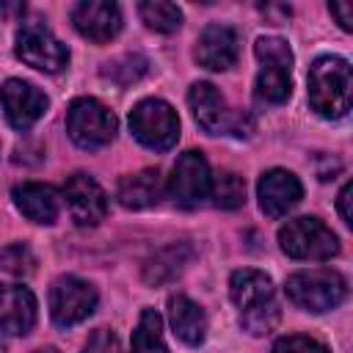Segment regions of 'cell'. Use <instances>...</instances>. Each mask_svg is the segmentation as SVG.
Here are the masks:
<instances>
[{
    "label": "cell",
    "mask_w": 353,
    "mask_h": 353,
    "mask_svg": "<svg viewBox=\"0 0 353 353\" xmlns=\"http://www.w3.org/2000/svg\"><path fill=\"white\" fill-rule=\"evenodd\" d=\"M353 74L339 55H320L309 66V105L323 119H342L350 110Z\"/></svg>",
    "instance_id": "cell-1"
},
{
    "label": "cell",
    "mask_w": 353,
    "mask_h": 353,
    "mask_svg": "<svg viewBox=\"0 0 353 353\" xmlns=\"http://www.w3.org/2000/svg\"><path fill=\"white\" fill-rule=\"evenodd\" d=\"M254 55L262 69L254 83V94L259 102L281 105L292 94V50L281 36H259L254 44Z\"/></svg>",
    "instance_id": "cell-2"
},
{
    "label": "cell",
    "mask_w": 353,
    "mask_h": 353,
    "mask_svg": "<svg viewBox=\"0 0 353 353\" xmlns=\"http://www.w3.org/2000/svg\"><path fill=\"white\" fill-rule=\"evenodd\" d=\"M287 298L303 309V312H331L336 309L347 295V281L342 273L331 268H314V270H298L284 284Z\"/></svg>",
    "instance_id": "cell-3"
},
{
    "label": "cell",
    "mask_w": 353,
    "mask_h": 353,
    "mask_svg": "<svg viewBox=\"0 0 353 353\" xmlns=\"http://www.w3.org/2000/svg\"><path fill=\"white\" fill-rule=\"evenodd\" d=\"M130 132L146 149L168 152L179 141V116L165 99L149 97L130 110Z\"/></svg>",
    "instance_id": "cell-4"
},
{
    "label": "cell",
    "mask_w": 353,
    "mask_h": 353,
    "mask_svg": "<svg viewBox=\"0 0 353 353\" xmlns=\"http://www.w3.org/2000/svg\"><path fill=\"white\" fill-rule=\"evenodd\" d=\"M279 245L290 259H331L339 254L336 234L314 215H301L279 229Z\"/></svg>",
    "instance_id": "cell-5"
},
{
    "label": "cell",
    "mask_w": 353,
    "mask_h": 353,
    "mask_svg": "<svg viewBox=\"0 0 353 353\" xmlns=\"http://www.w3.org/2000/svg\"><path fill=\"white\" fill-rule=\"evenodd\" d=\"M116 116L94 97H77L66 110V132L80 149H102L116 138Z\"/></svg>",
    "instance_id": "cell-6"
},
{
    "label": "cell",
    "mask_w": 353,
    "mask_h": 353,
    "mask_svg": "<svg viewBox=\"0 0 353 353\" xmlns=\"http://www.w3.org/2000/svg\"><path fill=\"white\" fill-rule=\"evenodd\" d=\"M188 105L193 110V119L196 124L210 132V135H223V132H232L237 138H245L251 135V121L245 116H234L229 108H226V99L221 97V91L212 85V83H193L190 91H188Z\"/></svg>",
    "instance_id": "cell-7"
},
{
    "label": "cell",
    "mask_w": 353,
    "mask_h": 353,
    "mask_svg": "<svg viewBox=\"0 0 353 353\" xmlns=\"http://www.w3.org/2000/svg\"><path fill=\"white\" fill-rule=\"evenodd\" d=\"M17 58L39 72L58 74L69 63V50L41 19H30L17 30Z\"/></svg>",
    "instance_id": "cell-8"
},
{
    "label": "cell",
    "mask_w": 353,
    "mask_h": 353,
    "mask_svg": "<svg viewBox=\"0 0 353 353\" xmlns=\"http://www.w3.org/2000/svg\"><path fill=\"white\" fill-rule=\"evenodd\" d=\"M97 301L99 295L88 281L77 276H61L50 287V317L61 328L77 325L97 309Z\"/></svg>",
    "instance_id": "cell-9"
},
{
    "label": "cell",
    "mask_w": 353,
    "mask_h": 353,
    "mask_svg": "<svg viewBox=\"0 0 353 353\" xmlns=\"http://www.w3.org/2000/svg\"><path fill=\"white\" fill-rule=\"evenodd\" d=\"M210 165L204 160L201 152L190 149L185 154H179L171 179H168V193L174 199V204H179L182 210H196L207 196H210Z\"/></svg>",
    "instance_id": "cell-10"
},
{
    "label": "cell",
    "mask_w": 353,
    "mask_h": 353,
    "mask_svg": "<svg viewBox=\"0 0 353 353\" xmlns=\"http://www.w3.org/2000/svg\"><path fill=\"white\" fill-rule=\"evenodd\" d=\"M0 105L6 113V121L14 130H30L50 108V99L44 91H39L33 83H25L19 77H11L0 85Z\"/></svg>",
    "instance_id": "cell-11"
},
{
    "label": "cell",
    "mask_w": 353,
    "mask_h": 353,
    "mask_svg": "<svg viewBox=\"0 0 353 353\" xmlns=\"http://www.w3.org/2000/svg\"><path fill=\"white\" fill-rule=\"evenodd\" d=\"M63 199H66V207L77 226H97L108 215V196H105L102 185L83 171H77L66 179Z\"/></svg>",
    "instance_id": "cell-12"
},
{
    "label": "cell",
    "mask_w": 353,
    "mask_h": 353,
    "mask_svg": "<svg viewBox=\"0 0 353 353\" xmlns=\"http://www.w3.org/2000/svg\"><path fill=\"white\" fill-rule=\"evenodd\" d=\"M72 25L83 39L105 44L121 30V8L110 0H83L72 8Z\"/></svg>",
    "instance_id": "cell-13"
},
{
    "label": "cell",
    "mask_w": 353,
    "mask_h": 353,
    "mask_svg": "<svg viewBox=\"0 0 353 353\" xmlns=\"http://www.w3.org/2000/svg\"><path fill=\"white\" fill-rule=\"evenodd\" d=\"M256 199H259V210L268 218H281L303 199V185L292 171L270 168L256 182Z\"/></svg>",
    "instance_id": "cell-14"
},
{
    "label": "cell",
    "mask_w": 353,
    "mask_h": 353,
    "mask_svg": "<svg viewBox=\"0 0 353 353\" xmlns=\"http://www.w3.org/2000/svg\"><path fill=\"white\" fill-rule=\"evenodd\" d=\"M240 55V36L232 25L212 22L196 41V61L210 72H226Z\"/></svg>",
    "instance_id": "cell-15"
},
{
    "label": "cell",
    "mask_w": 353,
    "mask_h": 353,
    "mask_svg": "<svg viewBox=\"0 0 353 353\" xmlns=\"http://www.w3.org/2000/svg\"><path fill=\"white\" fill-rule=\"evenodd\" d=\"M11 199L17 204V210L33 221V223H41V226H50L58 221V212H61V193L52 188V185H44V182H22L11 190Z\"/></svg>",
    "instance_id": "cell-16"
},
{
    "label": "cell",
    "mask_w": 353,
    "mask_h": 353,
    "mask_svg": "<svg viewBox=\"0 0 353 353\" xmlns=\"http://www.w3.org/2000/svg\"><path fill=\"white\" fill-rule=\"evenodd\" d=\"M36 325V298L22 284H0V331L28 334Z\"/></svg>",
    "instance_id": "cell-17"
},
{
    "label": "cell",
    "mask_w": 353,
    "mask_h": 353,
    "mask_svg": "<svg viewBox=\"0 0 353 353\" xmlns=\"http://www.w3.org/2000/svg\"><path fill=\"white\" fill-rule=\"evenodd\" d=\"M163 193H165V185H163V176L157 168H143L138 174H127V176H121V182L116 188V199L127 210H149L163 199Z\"/></svg>",
    "instance_id": "cell-18"
},
{
    "label": "cell",
    "mask_w": 353,
    "mask_h": 353,
    "mask_svg": "<svg viewBox=\"0 0 353 353\" xmlns=\"http://www.w3.org/2000/svg\"><path fill=\"white\" fill-rule=\"evenodd\" d=\"M168 320L171 331L179 342L196 347L207 339V317L199 303H193L188 295H171L168 298Z\"/></svg>",
    "instance_id": "cell-19"
},
{
    "label": "cell",
    "mask_w": 353,
    "mask_h": 353,
    "mask_svg": "<svg viewBox=\"0 0 353 353\" xmlns=\"http://www.w3.org/2000/svg\"><path fill=\"white\" fill-rule=\"evenodd\" d=\"M229 295L240 312L254 309V306L273 298V279L262 270H254V268L234 270L229 279Z\"/></svg>",
    "instance_id": "cell-20"
},
{
    "label": "cell",
    "mask_w": 353,
    "mask_h": 353,
    "mask_svg": "<svg viewBox=\"0 0 353 353\" xmlns=\"http://www.w3.org/2000/svg\"><path fill=\"white\" fill-rule=\"evenodd\" d=\"M130 353H168L163 339V320L154 309H143L138 317V325L132 331Z\"/></svg>",
    "instance_id": "cell-21"
},
{
    "label": "cell",
    "mask_w": 353,
    "mask_h": 353,
    "mask_svg": "<svg viewBox=\"0 0 353 353\" xmlns=\"http://www.w3.org/2000/svg\"><path fill=\"white\" fill-rule=\"evenodd\" d=\"M210 199L218 210H237L245 201V182L234 171H221L210 179Z\"/></svg>",
    "instance_id": "cell-22"
},
{
    "label": "cell",
    "mask_w": 353,
    "mask_h": 353,
    "mask_svg": "<svg viewBox=\"0 0 353 353\" xmlns=\"http://www.w3.org/2000/svg\"><path fill=\"white\" fill-rule=\"evenodd\" d=\"M138 14L146 22V28L157 33H174L182 28V11L168 0H143L138 3Z\"/></svg>",
    "instance_id": "cell-23"
},
{
    "label": "cell",
    "mask_w": 353,
    "mask_h": 353,
    "mask_svg": "<svg viewBox=\"0 0 353 353\" xmlns=\"http://www.w3.org/2000/svg\"><path fill=\"white\" fill-rule=\"evenodd\" d=\"M185 245H168V248H163V251H157L152 259H149V265H146V270H143V279L149 281V284H160V281H168V279H174V276H179V270L185 268V259L179 256V251H182Z\"/></svg>",
    "instance_id": "cell-24"
},
{
    "label": "cell",
    "mask_w": 353,
    "mask_h": 353,
    "mask_svg": "<svg viewBox=\"0 0 353 353\" xmlns=\"http://www.w3.org/2000/svg\"><path fill=\"white\" fill-rule=\"evenodd\" d=\"M279 320H281V309H279L276 298H270V301H265V303H259V306H254V309L240 312V325H243V331H248L251 336H265V334H270V331L279 325Z\"/></svg>",
    "instance_id": "cell-25"
},
{
    "label": "cell",
    "mask_w": 353,
    "mask_h": 353,
    "mask_svg": "<svg viewBox=\"0 0 353 353\" xmlns=\"http://www.w3.org/2000/svg\"><path fill=\"white\" fill-rule=\"evenodd\" d=\"M0 270H6L8 276L25 279L36 270V254L25 243H11L0 248Z\"/></svg>",
    "instance_id": "cell-26"
},
{
    "label": "cell",
    "mask_w": 353,
    "mask_h": 353,
    "mask_svg": "<svg viewBox=\"0 0 353 353\" xmlns=\"http://www.w3.org/2000/svg\"><path fill=\"white\" fill-rule=\"evenodd\" d=\"M146 58L143 55H121V58H116L113 63H105V69H102V74L105 77H110L113 83H119V85H130V83H135V80H141L143 74H146Z\"/></svg>",
    "instance_id": "cell-27"
},
{
    "label": "cell",
    "mask_w": 353,
    "mask_h": 353,
    "mask_svg": "<svg viewBox=\"0 0 353 353\" xmlns=\"http://www.w3.org/2000/svg\"><path fill=\"white\" fill-rule=\"evenodd\" d=\"M270 353H328V347L323 342H317L314 336H303V334H292V336H281L276 339Z\"/></svg>",
    "instance_id": "cell-28"
},
{
    "label": "cell",
    "mask_w": 353,
    "mask_h": 353,
    "mask_svg": "<svg viewBox=\"0 0 353 353\" xmlns=\"http://www.w3.org/2000/svg\"><path fill=\"white\" fill-rule=\"evenodd\" d=\"M83 353H121V345H119V336L110 328H97L85 339Z\"/></svg>",
    "instance_id": "cell-29"
},
{
    "label": "cell",
    "mask_w": 353,
    "mask_h": 353,
    "mask_svg": "<svg viewBox=\"0 0 353 353\" xmlns=\"http://www.w3.org/2000/svg\"><path fill=\"white\" fill-rule=\"evenodd\" d=\"M328 11L336 17V22H339L342 30H350V28H353V11H350V3H328Z\"/></svg>",
    "instance_id": "cell-30"
},
{
    "label": "cell",
    "mask_w": 353,
    "mask_h": 353,
    "mask_svg": "<svg viewBox=\"0 0 353 353\" xmlns=\"http://www.w3.org/2000/svg\"><path fill=\"white\" fill-rule=\"evenodd\" d=\"M350 193H353V185H350V182H345V185H342V190H339V196H336L339 215H342V221H345L347 226L353 223V215H350Z\"/></svg>",
    "instance_id": "cell-31"
},
{
    "label": "cell",
    "mask_w": 353,
    "mask_h": 353,
    "mask_svg": "<svg viewBox=\"0 0 353 353\" xmlns=\"http://www.w3.org/2000/svg\"><path fill=\"white\" fill-rule=\"evenodd\" d=\"M36 353H58V350H55V347H39Z\"/></svg>",
    "instance_id": "cell-32"
}]
</instances>
